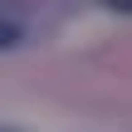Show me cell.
I'll return each mask as SVG.
<instances>
[{
	"mask_svg": "<svg viewBox=\"0 0 132 132\" xmlns=\"http://www.w3.org/2000/svg\"><path fill=\"white\" fill-rule=\"evenodd\" d=\"M20 44V29L15 24H0V49H15Z\"/></svg>",
	"mask_w": 132,
	"mask_h": 132,
	"instance_id": "6da1fadb",
	"label": "cell"
},
{
	"mask_svg": "<svg viewBox=\"0 0 132 132\" xmlns=\"http://www.w3.org/2000/svg\"><path fill=\"white\" fill-rule=\"evenodd\" d=\"M103 5H113V10H132V0H103Z\"/></svg>",
	"mask_w": 132,
	"mask_h": 132,
	"instance_id": "7a4b0ae2",
	"label": "cell"
},
{
	"mask_svg": "<svg viewBox=\"0 0 132 132\" xmlns=\"http://www.w3.org/2000/svg\"><path fill=\"white\" fill-rule=\"evenodd\" d=\"M0 132H15V127H0Z\"/></svg>",
	"mask_w": 132,
	"mask_h": 132,
	"instance_id": "3957f363",
	"label": "cell"
}]
</instances>
